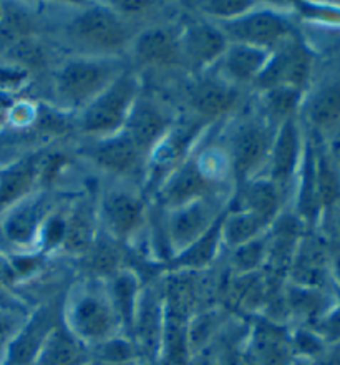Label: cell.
Here are the masks:
<instances>
[{"mask_svg":"<svg viewBox=\"0 0 340 365\" xmlns=\"http://www.w3.org/2000/svg\"><path fill=\"white\" fill-rule=\"evenodd\" d=\"M271 53L269 50L251 47V45L230 43L220 63L212 70H217L216 73L221 78L237 88L247 87V85L252 87L271 58Z\"/></svg>","mask_w":340,"mask_h":365,"instance_id":"obj_23","label":"cell"},{"mask_svg":"<svg viewBox=\"0 0 340 365\" xmlns=\"http://www.w3.org/2000/svg\"><path fill=\"white\" fill-rule=\"evenodd\" d=\"M90 351L91 361L105 365H135L140 362L133 342L125 334H118V336L111 337L110 341L90 349Z\"/></svg>","mask_w":340,"mask_h":365,"instance_id":"obj_34","label":"cell"},{"mask_svg":"<svg viewBox=\"0 0 340 365\" xmlns=\"http://www.w3.org/2000/svg\"><path fill=\"white\" fill-rule=\"evenodd\" d=\"M314 170L319 211L331 215L340 202V176L331 155L322 148H314Z\"/></svg>","mask_w":340,"mask_h":365,"instance_id":"obj_32","label":"cell"},{"mask_svg":"<svg viewBox=\"0 0 340 365\" xmlns=\"http://www.w3.org/2000/svg\"><path fill=\"white\" fill-rule=\"evenodd\" d=\"M312 331H316L326 344L340 342V297L334 302L331 311L312 327Z\"/></svg>","mask_w":340,"mask_h":365,"instance_id":"obj_38","label":"cell"},{"mask_svg":"<svg viewBox=\"0 0 340 365\" xmlns=\"http://www.w3.org/2000/svg\"><path fill=\"white\" fill-rule=\"evenodd\" d=\"M80 266L85 272V277L110 281L115 274L123 269V252L121 245L110 235L101 230L96 235L95 241L78 257Z\"/></svg>","mask_w":340,"mask_h":365,"instance_id":"obj_26","label":"cell"},{"mask_svg":"<svg viewBox=\"0 0 340 365\" xmlns=\"http://www.w3.org/2000/svg\"><path fill=\"white\" fill-rule=\"evenodd\" d=\"M254 7L256 2H249V0H210V2L197 4V10L205 15V19L216 24L241 17L242 14L249 12Z\"/></svg>","mask_w":340,"mask_h":365,"instance_id":"obj_35","label":"cell"},{"mask_svg":"<svg viewBox=\"0 0 340 365\" xmlns=\"http://www.w3.org/2000/svg\"><path fill=\"white\" fill-rule=\"evenodd\" d=\"M301 364L294 365H340V342L339 344H329L321 354L316 357L307 359V361H299Z\"/></svg>","mask_w":340,"mask_h":365,"instance_id":"obj_39","label":"cell"},{"mask_svg":"<svg viewBox=\"0 0 340 365\" xmlns=\"http://www.w3.org/2000/svg\"><path fill=\"white\" fill-rule=\"evenodd\" d=\"M30 73L27 70L10 62L0 63V95H9L25 87Z\"/></svg>","mask_w":340,"mask_h":365,"instance_id":"obj_37","label":"cell"},{"mask_svg":"<svg viewBox=\"0 0 340 365\" xmlns=\"http://www.w3.org/2000/svg\"><path fill=\"white\" fill-rule=\"evenodd\" d=\"M90 362V347L75 337L62 321L43 344L35 365H86Z\"/></svg>","mask_w":340,"mask_h":365,"instance_id":"obj_27","label":"cell"},{"mask_svg":"<svg viewBox=\"0 0 340 365\" xmlns=\"http://www.w3.org/2000/svg\"><path fill=\"white\" fill-rule=\"evenodd\" d=\"M306 118L314 133L327 135L340 125V78L322 85L306 103Z\"/></svg>","mask_w":340,"mask_h":365,"instance_id":"obj_28","label":"cell"},{"mask_svg":"<svg viewBox=\"0 0 340 365\" xmlns=\"http://www.w3.org/2000/svg\"><path fill=\"white\" fill-rule=\"evenodd\" d=\"M230 197H210L166 212L163 227L166 250L170 252L168 261L211 230V226L226 212Z\"/></svg>","mask_w":340,"mask_h":365,"instance_id":"obj_9","label":"cell"},{"mask_svg":"<svg viewBox=\"0 0 340 365\" xmlns=\"http://www.w3.org/2000/svg\"><path fill=\"white\" fill-rule=\"evenodd\" d=\"M53 212L50 195L35 191L0 216V236L15 251L25 252L40 247L43 226Z\"/></svg>","mask_w":340,"mask_h":365,"instance_id":"obj_11","label":"cell"},{"mask_svg":"<svg viewBox=\"0 0 340 365\" xmlns=\"http://www.w3.org/2000/svg\"><path fill=\"white\" fill-rule=\"evenodd\" d=\"M0 365H2V364H0Z\"/></svg>","mask_w":340,"mask_h":365,"instance_id":"obj_43","label":"cell"},{"mask_svg":"<svg viewBox=\"0 0 340 365\" xmlns=\"http://www.w3.org/2000/svg\"><path fill=\"white\" fill-rule=\"evenodd\" d=\"M62 321L75 337L93 349L123 334L108 284L85 277L63 296Z\"/></svg>","mask_w":340,"mask_h":365,"instance_id":"obj_2","label":"cell"},{"mask_svg":"<svg viewBox=\"0 0 340 365\" xmlns=\"http://www.w3.org/2000/svg\"><path fill=\"white\" fill-rule=\"evenodd\" d=\"M43 150L32 151L0 171V216L40 187V161Z\"/></svg>","mask_w":340,"mask_h":365,"instance_id":"obj_22","label":"cell"},{"mask_svg":"<svg viewBox=\"0 0 340 365\" xmlns=\"http://www.w3.org/2000/svg\"><path fill=\"white\" fill-rule=\"evenodd\" d=\"M269 230L271 227L266 222L259 220L257 216L251 215V212L227 207L221 227L222 246L232 251L236 247L246 245V242L256 240V237L264 236Z\"/></svg>","mask_w":340,"mask_h":365,"instance_id":"obj_30","label":"cell"},{"mask_svg":"<svg viewBox=\"0 0 340 365\" xmlns=\"http://www.w3.org/2000/svg\"><path fill=\"white\" fill-rule=\"evenodd\" d=\"M227 45L217 24L207 19H192L181 24V53L185 68L192 75L210 72L220 63Z\"/></svg>","mask_w":340,"mask_h":365,"instance_id":"obj_17","label":"cell"},{"mask_svg":"<svg viewBox=\"0 0 340 365\" xmlns=\"http://www.w3.org/2000/svg\"><path fill=\"white\" fill-rule=\"evenodd\" d=\"M62 301H50L29 314L17 336L10 342L2 365H35L43 344L62 322Z\"/></svg>","mask_w":340,"mask_h":365,"instance_id":"obj_18","label":"cell"},{"mask_svg":"<svg viewBox=\"0 0 340 365\" xmlns=\"http://www.w3.org/2000/svg\"><path fill=\"white\" fill-rule=\"evenodd\" d=\"M332 257L327 241L316 235H302L289 264L287 282L292 286L329 291L332 286Z\"/></svg>","mask_w":340,"mask_h":365,"instance_id":"obj_19","label":"cell"},{"mask_svg":"<svg viewBox=\"0 0 340 365\" xmlns=\"http://www.w3.org/2000/svg\"><path fill=\"white\" fill-rule=\"evenodd\" d=\"M106 284H108L111 301H113V306L116 312H118L123 334L126 337H130L136 302H138V296L143 284H141L135 271L125 269V267L118 274H115L110 281H106Z\"/></svg>","mask_w":340,"mask_h":365,"instance_id":"obj_29","label":"cell"},{"mask_svg":"<svg viewBox=\"0 0 340 365\" xmlns=\"http://www.w3.org/2000/svg\"><path fill=\"white\" fill-rule=\"evenodd\" d=\"M225 215H222L220 220L211 226V230L207 231L205 236H201L200 240L192 242L190 247H186L185 251H181L180 255L172 256L171 259L165 264L166 272H201L215 264V261L217 259V256H220L221 250L225 247L222 246V236H221V227H222Z\"/></svg>","mask_w":340,"mask_h":365,"instance_id":"obj_25","label":"cell"},{"mask_svg":"<svg viewBox=\"0 0 340 365\" xmlns=\"http://www.w3.org/2000/svg\"><path fill=\"white\" fill-rule=\"evenodd\" d=\"M143 85L138 73L130 67L121 72L108 87L91 100L77 115V128L90 140H100L123 131Z\"/></svg>","mask_w":340,"mask_h":365,"instance_id":"obj_6","label":"cell"},{"mask_svg":"<svg viewBox=\"0 0 340 365\" xmlns=\"http://www.w3.org/2000/svg\"><path fill=\"white\" fill-rule=\"evenodd\" d=\"M332 281H334V287L337 289L339 297H340V251L334 252V257H332Z\"/></svg>","mask_w":340,"mask_h":365,"instance_id":"obj_40","label":"cell"},{"mask_svg":"<svg viewBox=\"0 0 340 365\" xmlns=\"http://www.w3.org/2000/svg\"><path fill=\"white\" fill-rule=\"evenodd\" d=\"M276 130L277 126L269 123L257 111L239 116L231 126L221 151L235 186L264 173Z\"/></svg>","mask_w":340,"mask_h":365,"instance_id":"obj_4","label":"cell"},{"mask_svg":"<svg viewBox=\"0 0 340 365\" xmlns=\"http://www.w3.org/2000/svg\"><path fill=\"white\" fill-rule=\"evenodd\" d=\"M100 231L98 207L91 197H78L70 210L65 211V236L62 250L67 255L80 257L91 246Z\"/></svg>","mask_w":340,"mask_h":365,"instance_id":"obj_24","label":"cell"},{"mask_svg":"<svg viewBox=\"0 0 340 365\" xmlns=\"http://www.w3.org/2000/svg\"><path fill=\"white\" fill-rule=\"evenodd\" d=\"M211 153L195 150L156 187V202L165 212L210 197H230L231 175L226 160L210 165Z\"/></svg>","mask_w":340,"mask_h":365,"instance_id":"obj_3","label":"cell"},{"mask_svg":"<svg viewBox=\"0 0 340 365\" xmlns=\"http://www.w3.org/2000/svg\"><path fill=\"white\" fill-rule=\"evenodd\" d=\"M259 93L257 113L266 118L269 123L279 126L291 116L297 115V108L301 105L302 91L289 87H276Z\"/></svg>","mask_w":340,"mask_h":365,"instance_id":"obj_31","label":"cell"},{"mask_svg":"<svg viewBox=\"0 0 340 365\" xmlns=\"http://www.w3.org/2000/svg\"><path fill=\"white\" fill-rule=\"evenodd\" d=\"M27 316L29 314H25L17 307L0 306V364L4 362L10 342L17 336L19 329L22 327Z\"/></svg>","mask_w":340,"mask_h":365,"instance_id":"obj_36","label":"cell"},{"mask_svg":"<svg viewBox=\"0 0 340 365\" xmlns=\"http://www.w3.org/2000/svg\"><path fill=\"white\" fill-rule=\"evenodd\" d=\"M133 25L111 5H86L62 25V38L77 57L120 58L128 53L135 37Z\"/></svg>","mask_w":340,"mask_h":365,"instance_id":"obj_1","label":"cell"},{"mask_svg":"<svg viewBox=\"0 0 340 365\" xmlns=\"http://www.w3.org/2000/svg\"><path fill=\"white\" fill-rule=\"evenodd\" d=\"M165 334V304L161 281L146 282L136 302L130 339L138 352L140 362L155 365L161 357Z\"/></svg>","mask_w":340,"mask_h":365,"instance_id":"obj_10","label":"cell"},{"mask_svg":"<svg viewBox=\"0 0 340 365\" xmlns=\"http://www.w3.org/2000/svg\"><path fill=\"white\" fill-rule=\"evenodd\" d=\"M86 365H105V364H100V362H95V361H91L90 364H86Z\"/></svg>","mask_w":340,"mask_h":365,"instance_id":"obj_41","label":"cell"},{"mask_svg":"<svg viewBox=\"0 0 340 365\" xmlns=\"http://www.w3.org/2000/svg\"><path fill=\"white\" fill-rule=\"evenodd\" d=\"M302 158L304 145L301 125H299L296 115L277 126L271 153H269L266 168L261 176L274 182L287 196L289 187L292 186L297 171L301 170Z\"/></svg>","mask_w":340,"mask_h":365,"instance_id":"obj_20","label":"cell"},{"mask_svg":"<svg viewBox=\"0 0 340 365\" xmlns=\"http://www.w3.org/2000/svg\"><path fill=\"white\" fill-rule=\"evenodd\" d=\"M2 12H4V5L0 4V19H2Z\"/></svg>","mask_w":340,"mask_h":365,"instance_id":"obj_42","label":"cell"},{"mask_svg":"<svg viewBox=\"0 0 340 365\" xmlns=\"http://www.w3.org/2000/svg\"><path fill=\"white\" fill-rule=\"evenodd\" d=\"M175 123L176 120L168 105L161 101L158 96L145 93L141 90L130 111L123 131L138 146L141 153L150 160L151 153L165 140Z\"/></svg>","mask_w":340,"mask_h":365,"instance_id":"obj_16","label":"cell"},{"mask_svg":"<svg viewBox=\"0 0 340 365\" xmlns=\"http://www.w3.org/2000/svg\"><path fill=\"white\" fill-rule=\"evenodd\" d=\"M80 151L96 170L118 181H135L148 168V158L125 131L106 138L90 140Z\"/></svg>","mask_w":340,"mask_h":365,"instance_id":"obj_12","label":"cell"},{"mask_svg":"<svg viewBox=\"0 0 340 365\" xmlns=\"http://www.w3.org/2000/svg\"><path fill=\"white\" fill-rule=\"evenodd\" d=\"M185 96L192 118L210 125L226 118L239 108L241 88L210 70L192 77L186 85Z\"/></svg>","mask_w":340,"mask_h":365,"instance_id":"obj_14","label":"cell"},{"mask_svg":"<svg viewBox=\"0 0 340 365\" xmlns=\"http://www.w3.org/2000/svg\"><path fill=\"white\" fill-rule=\"evenodd\" d=\"M100 227L120 245L138 236L146 220V202L128 181H118L105 190L98 202Z\"/></svg>","mask_w":340,"mask_h":365,"instance_id":"obj_8","label":"cell"},{"mask_svg":"<svg viewBox=\"0 0 340 365\" xmlns=\"http://www.w3.org/2000/svg\"><path fill=\"white\" fill-rule=\"evenodd\" d=\"M286 195L264 176H257L236 186L235 196L230 197V210L247 211L257 216L271 227L281 216L282 202Z\"/></svg>","mask_w":340,"mask_h":365,"instance_id":"obj_21","label":"cell"},{"mask_svg":"<svg viewBox=\"0 0 340 365\" xmlns=\"http://www.w3.org/2000/svg\"><path fill=\"white\" fill-rule=\"evenodd\" d=\"M128 55L140 68H185L181 53V25L155 22L135 34Z\"/></svg>","mask_w":340,"mask_h":365,"instance_id":"obj_13","label":"cell"},{"mask_svg":"<svg viewBox=\"0 0 340 365\" xmlns=\"http://www.w3.org/2000/svg\"><path fill=\"white\" fill-rule=\"evenodd\" d=\"M312 62L311 50L296 35L274 50L252 88L264 91L276 87H289L304 91L311 78Z\"/></svg>","mask_w":340,"mask_h":365,"instance_id":"obj_15","label":"cell"},{"mask_svg":"<svg viewBox=\"0 0 340 365\" xmlns=\"http://www.w3.org/2000/svg\"><path fill=\"white\" fill-rule=\"evenodd\" d=\"M128 68L120 58L73 57L53 75V96L65 111L83 110L121 72Z\"/></svg>","mask_w":340,"mask_h":365,"instance_id":"obj_5","label":"cell"},{"mask_svg":"<svg viewBox=\"0 0 340 365\" xmlns=\"http://www.w3.org/2000/svg\"><path fill=\"white\" fill-rule=\"evenodd\" d=\"M267 261V232L231 251L230 266L236 276L261 272Z\"/></svg>","mask_w":340,"mask_h":365,"instance_id":"obj_33","label":"cell"},{"mask_svg":"<svg viewBox=\"0 0 340 365\" xmlns=\"http://www.w3.org/2000/svg\"><path fill=\"white\" fill-rule=\"evenodd\" d=\"M217 27L226 35L230 43L251 45L269 52H274L297 35L292 20L287 15L267 7L261 9L257 5L241 17L220 22Z\"/></svg>","mask_w":340,"mask_h":365,"instance_id":"obj_7","label":"cell"}]
</instances>
